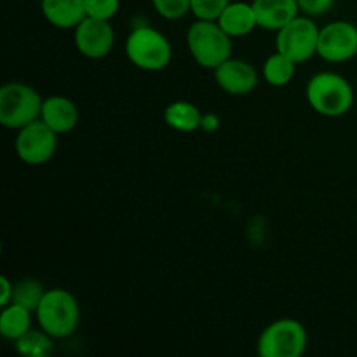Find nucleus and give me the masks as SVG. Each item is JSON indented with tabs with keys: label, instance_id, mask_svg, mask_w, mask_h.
<instances>
[{
	"label": "nucleus",
	"instance_id": "nucleus-22",
	"mask_svg": "<svg viewBox=\"0 0 357 357\" xmlns=\"http://www.w3.org/2000/svg\"><path fill=\"white\" fill-rule=\"evenodd\" d=\"M232 0H192V14L195 20L216 21Z\"/></svg>",
	"mask_w": 357,
	"mask_h": 357
},
{
	"label": "nucleus",
	"instance_id": "nucleus-10",
	"mask_svg": "<svg viewBox=\"0 0 357 357\" xmlns=\"http://www.w3.org/2000/svg\"><path fill=\"white\" fill-rule=\"evenodd\" d=\"M73 42L84 58L101 59L114 49L115 31L110 21L86 16L73 28Z\"/></svg>",
	"mask_w": 357,
	"mask_h": 357
},
{
	"label": "nucleus",
	"instance_id": "nucleus-8",
	"mask_svg": "<svg viewBox=\"0 0 357 357\" xmlns=\"http://www.w3.org/2000/svg\"><path fill=\"white\" fill-rule=\"evenodd\" d=\"M14 149L21 162L28 166H42L49 162L58 150V132L38 119L17 131Z\"/></svg>",
	"mask_w": 357,
	"mask_h": 357
},
{
	"label": "nucleus",
	"instance_id": "nucleus-25",
	"mask_svg": "<svg viewBox=\"0 0 357 357\" xmlns=\"http://www.w3.org/2000/svg\"><path fill=\"white\" fill-rule=\"evenodd\" d=\"M0 284H2V296H0V305L6 307L13 302V293H14V284L7 279V275L0 278Z\"/></svg>",
	"mask_w": 357,
	"mask_h": 357
},
{
	"label": "nucleus",
	"instance_id": "nucleus-19",
	"mask_svg": "<svg viewBox=\"0 0 357 357\" xmlns=\"http://www.w3.org/2000/svg\"><path fill=\"white\" fill-rule=\"evenodd\" d=\"M52 340H54V338H52L51 335L45 333L42 328H38V330H33V328H31L28 333H24L23 337L17 338V340L14 342V345H16V351L24 357H47L52 354V351H54Z\"/></svg>",
	"mask_w": 357,
	"mask_h": 357
},
{
	"label": "nucleus",
	"instance_id": "nucleus-2",
	"mask_svg": "<svg viewBox=\"0 0 357 357\" xmlns=\"http://www.w3.org/2000/svg\"><path fill=\"white\" fill-rule=\"evenodd\" d=\"M187 47L190 56L202 68L215 70L232 58V37L218 21L197 20L187 31Z\"/></svg>",
	"mask_w": 357,
	"mask_h": 357
},
{
	"label": "nucleus",
	"instance_id": "nucleus-18",
	"mask_svg": "<svg viewBox=\"0 0 357 357\" xmlns=\"http://www.w3.org/2000/svg\"><path fill=\"white\" fill-rule=\"evenodd\" d=\"M261 72H264V79L267 80V84L274 87H284L295 77L296 63L286 54H282V52L275 51L274 54L265 59Z\"/></svg>",
	"mask_w": 357,
	"mask_h": 357
},
{
	"label": "nucleus",
	"instance_id": "nucleus-14",
	"mask_svg": "<svg viewBox=\"0 0 357 357\" xmlns=\"http://www.w3.org/2000/svg\"><path fill=\"white\" fill-rule=\"evenodd\" d=\"M42 16L59 30L75 28L86 14V0H40Z\"/></svg>",
	"mask_w": 357,
	"mask_h": 357
},
{
	"label": "nucleus",
	"instance_id": "nucleus-24",
	"mask_svg": "<svg viewBox=\"0 0 357 357\" xmlns=\"http://www.w3.org/2000/svg\"><path fill=\"white\" fill-rule=\"evenodd\" d=\"M300 13L316 17L326 14L335 6V0H296Z\"/></svg>",
	"mask_w": 357,
	"mask_h": 357
},
{
	"label": "nucleus",
	"instance_id": "nucleus-7",
	"mask_svg": "<svg viewBox=\"0 0 357 357\" xmlns=\"http://www.w3.org/2000/svg\"><path fill=\"white\" fill-rule=\"evenodd\" d=\"M321 28L314 23L310 16H296L286 26L278 31L275 37V51L282 52L289 59L298 63L309 61L317 54V42H319Z\"/></svg>",
	"mask_w": 357,
	"mask_h": 357
},
{
	"label": "nucleus",
	"instance_id": "nucleus-23",
	"mask_svg": "<svg viewBox=\"0 0 357 357\" xmlns=\"http://www.w3.org/2000/svg\"><path fill=\"white\" fill-rule=\"evenodd\" d=\"M121 9V0H86V14L110 21Z\"/></svg>",
	"mask_w": 357,
	"mask_h": 357
},
{
	"label": "nucleus",
	"instance_id": "nucleus-26",
	"mask_svg": "<svg viewBox=\"0 0 357 357\" xmlns=\"http://www.w3.org/2000/svg\"><path fill=\"white\" fill-rule=\"evenodd\" d=\"M220 128V117L216 114H202L201 129L206 132H215Z\"/></svg>",
	"mask_w": 357,
	"mask_h": 357
},
{
	"label": "nucleus",
	"instance_id": "nucleus-9",
	"mask_svg": "<svg viewBox=\"0 0 357 357\" xmlns=\"http://www.w3.org/2000/svg\"><path fill=\"white\" fill-rule=\"evenodd\" d=\"M317 56L328 63H345L357 56V26L351 21H333L319 30Z\"/></svg>",
	"mask_w": 357,
	"mask_h": 357
},
{
	"label": "nucleus",
	"instance_id": "nucleus-17",
	"mask_svg": "<svg viewBox=\"0 0 357 357\" xmlns=\"http://www.w3.org/2000/svg\"><path fill=\"white\" fill-rule=\"evenodd\" d=\"M31 316H35L30 309L17 303H9L2 307L0 314V333L6 340L16 342L24 333L31 330Z\"/></svg>",
	"mask_w": 357,
	"mask_h": 357
},
{
	"label": "nucleus",
	"instance_id": "nucleus-5",
	"mask_svg": "<svg viewBox=\"0 0 357 357\" xmlns=\"http://www.w3.org/2000/svg\"><path fill=\"white\" fill-rule=\"evenodd\" d=\"M40 94L24 82H7L0 87V124L20 131L42 115Z\"/></svg>",
	"mask_w": 357,
	"mask_h": 357
},
{
	"label": "nucleus",
	"instance_id": "nucleus-16",
	"mask_svg": "<svg viewBox=\"0 0 357 357\" xmlns=\"http://www.w3.org/2000/svg\"><path fill=\"white\" fill-rule=\"evenodd\" d=\"M202 112L190 101H173L164 110V122L178 132H192L201 129Z\"/></svg>",
	"mask_w": 357,
	"mask_h": 357
},
{
	"label": "nucleus",
	"instance_id": "nucleus-12",
	"mask_svg": "<svg viewBox=\"0 0 357 357\" xmlns=\"http://www.w3.org/2000/svg\"><path fill=\"white\" fill-rule=\"evenodd\" d=\"M258 28L279 31L300 14L296 0H253Z\"/></svg>",
	"mask_w": 357,
	"mask_h": 357
},
{
	"label": "nucleus",
	"instance_id": "nucleus-11",
	"mask_svg": "<svg viewBox=\"0 0 357 357\" xmlns=\"http://www.w3.org/2000/svg\"><path fill=\"white\" fill-rule=\"evenodd\" d=\"M215 80L223 93L230 96H246L258 86V73L251 63L244 59L229 58L222 65L216 66Z\"/></svg>",
	"mask_w": 357,
	"mask_h": 357
},
{
	"label": "nucleus",
	"instance_id": "nucleus-4",
	"mask_svg": "<svg viewBox=\"0 0 357 357\" xmlns=\"http://www.w3.org/2000/svg\"><path fill=\"white\" fill-rule=\"evenodd\" d=\"M126 56L136 68L160 72L167 68L173 59V45L162 31L142 24L129 33L126 40Z\"/></svg>",
	"mask_w": 357,
	"mask_h": 357
},
{
	"label": "nucleus",
	"instance_id": "nucleus-15",
	"mask_svg": "<svg viewBox=\"0 0 357 357\" xmlns=\"http://www.w3.org/2000/svg\"><path fill=\"white\" fill-rule=\"evenodd\" d=\"M216 21L232 38L246 37L258 28L253 3L248 2H230Z\"/></svg>",
	"mask_w": 357,
	"mask_h": 357
},
{
	"label": "nucleus",
	"instance_id": "nucleus-20",
	"mask_svg": "<svg viewBox=\"0 0 357 357\" xmlns=\"http://www.w3.org/2000/svg\"><path fill=\"white\" fill-rule=\"evenodd\" d=\"M45 291L47 289L44 288L40 281L33 278H24L21 281H17L14 284V293H13V302L17 303V305H23L26 309H30L31 312L35 314L37 307L40 305L42 298H44Z\"/></svg>",
	"mask_w": 357,
	"mask_h": 357
},
{
	"label": "nucleus",
	"instance_id": "nucleus-21",
	"mask_svg": "<svg viewBox=\"0 0 357 357\" xmlns=\"http://www.w3.org/2000/svg\"><path fill=\"white\" fill-rule=\"evenodd\" d=\"M153 9L160 17L167 21H176L192 13V0H152Z\"/></svg>",
	"mask_w": 357,
	"mask_h": 357
},
{
	"label": "nucleus",
	"instance_id": "nucleus-6",
	"mask_svg": "<svg viewBox=\"0 0 357 357\" xmlns=\"http://www.w3.org/2000/svg\"><path fill=\"white\" fill-rule=\"evenodd\" d=\"M309 335L300 321L284 317L268 324L258 338L257 351L261 357H300L307 351Z\"/></svg>",
	"mask_w": 357,
	"mask_h": 357
},
{
	"label": "nucleus",
	"instance_id": "nucleus-1",
	"mask_svg": "<svg viewBox=\"0 0 357 357\" xmlns=\"http://www.w3.org/2000/svg\"><path fill=\"white\" fill-rule=\"evenodd\" d=\"M305 98L310 108L323 117H342L354 105V89L340 73L319 72L310 77Z\"/></svg>",
	"mask_w": 357,
	"mask_h": 357
},
{
	"label": "nucleus",
	"instance_id": "nucleus-13",
	"mask_svg": "<svg viewBox=\"0 0 357 357\" xmlns=\"http://www.w3.org/2000/svg\"><path fill=\"white\" fill-rule=\"evenodd\" d=\"M42 121L58 135H65L75 129L79 122V108L66 96H49L42 105Z\"/></svg>",
	"mask_w": 357,
	"mask_h": 357
},
{
	"label": "nucleus",
	"instance_id": "nucleus-3",
	"mask_svg": "<svg viewBox=\"0 0 357 357\" xmlns=\"http://www.w3.org/2000/svg\"><path fill=\"white\" fill-rule=\"evenodd\" d=\"M35 319L45 333L51 335L54 340H61L70 337L79 326V302L66 289H47L40 305L35 310Z\"/></svg>",
	"mask_w": 357,
	"mask_h": 357
}]
</instances>
